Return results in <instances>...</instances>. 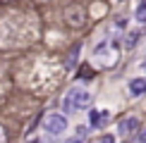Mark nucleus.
<instances>
[{"mask_svg":"<svg viewBox=\"0 0 146 143\" xmlns=\"http://www.w3.org/2000/svg\"><path fill=\"white\" fill-rule=\"evenodd\" d=\"M91 105V93L84 91V88H70L62 98V110L65 115L70 112H77V110H84V107Z\"/></svg>","mask_w":146,"mask_h":143,"instance_id":"1","label":"nucleus"},{"mask_svg":"<svg viewBox=\"0 0 146 143\" xmlns=\"http://www.w3.org/2000/svg\"><path fill=\"white\" fill-rule=\"evenodd\" d=\"M101 55H103V60H101L103 67H113V64L117 62V55H120L117 43H113V41H103V43H98L94 48V57H101Z\"/></svg>","mask_w":146,"mask_h":143,"instance_id":"2","label":"nucleus"},{"mask_svg":"<svg viewBox=\"0 0 146 143\" xmlns=\"http://www.w3.org/2000/svg\"><path fill=\"white\" fill-rule=\"evenodd\" d=\"M43 129H46V134H50V136H60V134H65V129H67V117L60 115V112H53V115H48V117H46Z\"/></svg>","mask_w":146,"mask_h":143,"instance_id":"3","label":"nucleus"},{"mask_svg":"<svg viewBox=\"0 0 146 143\" xmlns=\"http://www.w3.org/2000/svg\"><path fill=\"white\" fill-rule=\"evenodd\" d=\"M65 19H67L70 26H84V22H86V10H84V5H70V7L65 10Z\"/></svg>","mask_w":146,"mask_h":143,"instance_id":"4","label":"nucleus"},{"mask_svg":"<svg viewBox=\"0 0 146 143\" xmlns=\"http://www.w3.org/2000/svg\"><path fill=\"white\" fill-rule=\"evenodd\" d=\"M137 129H139V117H132V115L120 119V124H117L120 136H132V134H137Z\"/></svg>","mask_w":146,"mask_h":143,"instance_id":"5","label":"nucleus"},{"mask_svg":"<svg viewBox=\"0 0 146 143\" xmlns=\"http://www.w3.org/2000/svg\"><path fill=\"white\" fill-rule=\"evenodd\" d=\"M108 117H110V115H108V110H103V112L94 110L89 115V124H91V127H103V124L108 122Z\"/></svg>","mask_w":146,"mask_h":143,"instance_id":"6","label":"nucleus"},{"mask_svg":"<svg viewBox=\"0 0 146 143\" xmlns=\"http://www.w3.org/2000/svg\"><path fill=\"white\" fill-rule=\"evenodd\" d=\"M129 93L132 95H144L146 93V76H139V79L129 81Z\"/></svg>","mask_w":146,"mask_h":143,"instance_id":"7","label":"nucleus"},{"mask_svg":"<svg viewBox=\"0 0 146 143\" xmlns=\"http://www.w3.org/2000/svg\"><path fill=\"white\" fill-rule=\"evenodd\" d=\"M134 19H137L139 24H146V0H144V3L137 7V12H134Z\"/></svg>","mask_w":146,"mask_h":143,"instance_id":"8","label":"nucleus"},{"mask_svg":"<svg viewBox=\"0 0 146 143\" xmlns=\"http://www.w3.org/2000/svg\"><path fill=\"white\" fill-rule=\"evenodd\" d=\"M77 55H79V45L77 48H72V52H70V60H67V69H72L77 64Z\"/></svg>","mask_w":146,"mask_h":143,"instance_id":"9","label":"nucleus"},{"mask_svg":"<svg viewBox=\"0 0 146 143\" xmlns=\"http://www.w3.org/2000/svg\"><path fill=\"white\" fill-rule=\"evenodd\" d=\"M137 38H139V33H129L127 41H125V48H134L137 45Z\"/></svg>","mask_w":146,"mask_h":143,"instance_id":"10","label":"nucleus"},{"mask_svg":"<svg viewBox=\"0 0 146 143\" xmlns=\"http://www.w3.org/2000/svg\"><path fill=\"white\" fill-rule=\"evenodd\" d=\"M91 76H94V72H91L89 67H84L82 72H79V79H82V81H89V79H91Z\"/></svg>","mask_w":146,"mask_h":143,"instance_id":"11","label":"nucleus"},{"mask_svg":"<svg viewBox=\"0 0 146 143\" xmlns=\"http://www.w3.org/2000/svg\"><path fill=\"white\" fill-rule=\"evenodd\" d=\"M96 143H115V136H101Z\"/></svg>","mask_w":146,"mask_h":143,"instance_id":"12","label":"nucleus"},{"mask_svg":"<svg viewBox=\"0 0 146 143\" xmlns=\"http://www.w3.org/2000/svg\"><path fill=\"white\" fill-rule=\"evenodd\" d=\"M134 143H146V131H141V134L137 136V141H134Z\"/></svg>","mask_w":146,"mask_h":143,"instance_id":"13","label":"nucleus"},{"mask_svg":"<svg viewBox=\"0 0 146 143\" xmlns=\"http://www.w3.org/2000/svg\"><path fill=\"white\" fill-rule=\"evenodd\" d=\"M5 141H7V134H5V129L0 127V143H5Z\"/></svg>","mask_w":146,"mask_h":143,"instance_id":"14","label":"nucleus"},{"mask_svg":"<svg viewBox=\"0 0 146 143\" xmlns=\"http://www.w3.org/2000/svg\"><path fill=\"white\" fill-rule=\"evenodd\" d=\"M67 143H82V138H70Z\"/></svg>","mask_w":146,"mask_h":143,"instance_id":"15","label":"nucleus"},{"mask_svg":"<svg viewBox=\"0 0 146 143\" xmlns=\"http://www.w3.org/2000/svg\"><path fill=\"white\" fill-rule=\"evenodd\" d=\"M141 69H144V72H146V60H144V62H141Z\"/></svg>","mask_w":146,"mask_h":143,"instance_id":"16","label":"nucleus"},{"mask_svg":"<svg viewBox=\"0 0 146 143\" xmlns=\"http://www.w3.org/2000/svg\"><path fill=\"white\" fill-rule=\"evenodd\" d=\"M0 3H10V0H0Z\"/></svg>","mask_w":146,"mask_h":143,"instance_id":"17","label":"nucleus"},{"mask_svg":"<svg viewBox=\"0 0 146 143\" xmlns=\"http://www.w3.org/2000/svg\"><path fill=\"white\" fill-rule=\"evenodd\" d=\"M94 143H96V141H94Z\"/></svg>","mask_w":146,"mask_h":143,"instance_id":"18","label":"nucleus"}]
</instances>
